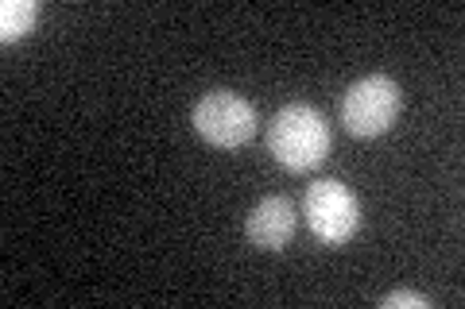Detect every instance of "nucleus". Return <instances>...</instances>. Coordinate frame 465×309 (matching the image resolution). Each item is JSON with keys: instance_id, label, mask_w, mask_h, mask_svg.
I'll return each instance as SVG.
<instances>
[{"instance_id": "7", "label": "nucleus", "mask_w": 465, "mask_h": 309, "mask_svg": "<svg viewBox=\"0 0 465 309\" xmlns=\"http://www.w3.org/2000/svg\"><path fill=\"white\" fill-rule=\"evenodd\" d=\"M381 305L384 309H430V298L419 290H396V294H384Z\"/></svg>"}, {"instance_id": "3", "label": "nucleus", "mask_w": 465, "mask_h": 309, "mask_svg": "<svg viewBox=\"0 0 465 309\" xmlns=\"http://www.w3.org/2000/svg\"><path fill=\"white\" fill-rule=\"evenodd\" d=\"M400 82L388 73H369V78L353 82L341 97V124L349 136L376 140L396 124L400 116Z\"/></svg>"}, {"instance_id": "5", "label": "nucleus", "mask_w": 465, "mask_h": 309, "mask_svg": "<svg viewBox=\"0 0 465 309\" xmlns=\"http://www.w3.org/2000/svg\"><path fill=\"white\" fill-rule=\"evenodd\" d=\"M295 201L283 194H272L264 201H256L249 217H244V237H249L256 247L264 252H283L295 237Z\"/></svg>"}, {"instance_id": "1", "label": "nucleus", "mask_w": 465, "mask_h": 309, "mask_svg": "<svg viewBox=\"0 0 465 309\" xmlns=\"http://www.w3.org/2000/svg\"><path fill=\"white\" fill-rule=\"evenodd\" d=\"M264 143H268V155L280 167H287V170H311V167H318L330 155L333 136H330L326 116L318 112L314 105H307V101H291V105H283L268 121Z\"/></svg>"}, {"instance_id": "4", "label": "nucleus", "mask_w": 465, "mask_h": 309, "mask_svg": "<svg viewBox=\"0 0 465 309\" xmlns=\"http://www.w3.org/2000/svg\"><path fill=\"white\" fill-rule=\"evenodd\" d=\"M194 131L210 147H222V151H232V147H244L256 136V109L232 90H210L206 97L194 105L191 112Z\"/></svg>"}, {"instance_id": "6", "label": "nucleus", "mask_w": 465, "mask_h": 309, "mask_svg": "<svg viewBox=\"0 0 465 309\" xmlns=\"http://www.w3.org/2000/svg\"><path fill=\"white\" fill-rule=\"evenodd\" d=\"M35 16H39L35 0H5L0 5V39L5 43L24 39L35 27Z\"/></svg>"}, {"instance_id": "2", "label": "nucleus", "mask_w": 465, "mask_h": 309, "mask_svg": "<svg viewBox=\"0 0 465 309\" xmlns=\"http://www.w3.org/2000/svg\"><path fill=\"white\" fill-rule=\"evenodd\" d=\"M302 220L322 244L341 247L361 232V201L338 179H318L302 194Z\"/></svg>"}]
</instances>
